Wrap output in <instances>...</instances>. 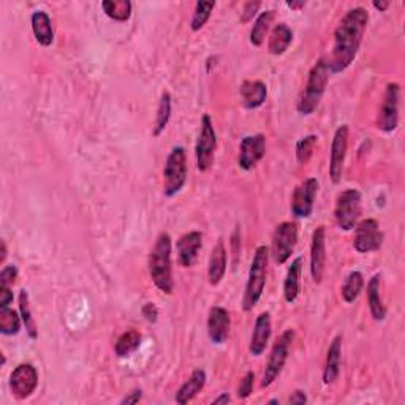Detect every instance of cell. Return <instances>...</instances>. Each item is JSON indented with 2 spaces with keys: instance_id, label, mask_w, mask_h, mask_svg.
Segmentation results:
<instances>
[{
  "instance_id": "6da1fadb",
  "label": "cell",
  "mask_w": 405,
  "mask_h": 405,
  "mask_svg": "<svg viewBox=\"0 0 405 405\" xmlns=\"http://www.w3.org/2000/svg\"><path fill=\"white\" fill-rule=\"evenodd\" d=\"M369 24V13L362 6H356L347 11L334 30V45L328 67L331 73H340L353 64L365 38Z\"/></svg>"
},
{
  "instance_id": "7a4b0ae2",
  "label": "cell",
  "mask_w": 405,
  "mask_h": 405,
  "mask_svg": "<svg viewBox=\"0 0 405 405\" xmlns=\"http://www.w3.org/2000/svg\"><path fill=\"white\" fill-rule=\"evenodd\" d=\"M173 243L168 233H160L149 253V274L154 285L165 294H173V263H171Z\"/></svg>"
},
{
  "instance_id": "3957f363",
  "label": "cell",
  "mask_w": 405,
  "mask_h": 405,
  "mask_svg": "<svg viewBox=\"0 0 405 405\" xmlns=\"http://www.w3.org/2000/svg\"><path fill=\"white\" fill-rule=\"evenodd\" d=\"M329 74H331V72H329L326 59H320L317 64L311 68L304 91L301 92L299 100L296 103V111L301 116H311L317 111L320 101L326 92Z\"/></svg>"
},
{
  "instance_id": "277c9868",
  "label": "cell",
  "mask_w": 405,
  "mask_h": 405,
  "mask_svg": "<svg viewBox=\"0 0 405 405\" xmlns=\"http://www.w3.org/2000/svg\"><path fill=\"white\" fill-rule=\"evenodd\" d=\"M270 255H271L270 249H267L266 245H258L255 253H253V260L250 265L249 277H247L245 292L243 298V307L245 312L253 311V307L258 304V301L263 296Z\"/></svg>"
},
{
  "instance_id": "5b68a950",
  "label": "cell",
  "mask_w": 405,
  "mask_h": 405,
  "mask_svg": "<svg viewBox=\"0 0 405 405\" xmlns=\"http://www.w3.org/2000/svg\"><path fill=\"white\" fill-rule=\"evenodd\" d=\"M187 181V152L182 146L171 149L163 167V195L176 196Z\"/></svg>"
},
{
  "instance_id": "8992f818",
  "label": "cell",
  "mask_w": 405,
  "mask_h": 405,
  "mask_svg": "<svg viewBox=\"0 0 405 405\" xmlns=\"http://www.w3.org/2000/svg\"><path fill=\"white\" fill-rule=\"evenodd\" d=\"M293 339H294L293 329H285V331L279 335V339L274 342L271 353L270 356H267V361L265 366V372H263V379H262L263 388L271 387L272 383L279 379V375L282 374L285 362L288 360V355H290Z\"/></svg>"
},
{
  "instance_id": "52a82bcc",
  "label": "cell",
  "mask_w": 405,
  "mask_h": 405,
  "mask_svg": "<svg viewBox=\"0 0 405 405\" xmlns=\"http://www.w3.org/2000/svg\"><path fill=\"white\" fill-rule=\"evenodd\" d=\"M361 194L356 189L340 192L334 206V218L340 230H353L361 217Z\"/></svg>"
},
{
  "instance_id": "ba28073f",
  "label": "cell",
  "mask_w": 405,
  "mask_h": 405,
  "mask_svg": "<svg viewBox=\"0 0 405 405\" xmlns=\"http://www.w3.org/2000/svg\"><path fill=\"white\" fill-rule=\"evenodd\" d=\"M216 149H217V135L214 126H212V119L209 114H203L200 135H198L195 146L196 165L201 173H206V171L212 167V163H214Z\"/></svg>"
},
{
  "instance_id": "9c48e42d",
  "label": "cell",
  "mask_w": 405,
  "mask_h": 405,
  "mask_svg": "<svg viewBox=\"0 0 405 405\" xmlns=\"http://www.w3.org/2000/svg\"><path fill=\"white\" fill-rule=\"evenodd\" d=\"M298 244V225L294 222H282L276 226L272 235V247L270 253L276 265H285Z\"/></svg>"
},
{
  "instance_id": "30bf717a",
  "label": "cell",
  "mask_w": 405,
  "mask_h": 405,
  "mask_svg": "<svg viewBox=\"0 0 405 405\" xmlns=\"http://www.w3.org/2000/svg\"><path fill=\"white\" fill-rule=\"evenodd\" d=\"M399 101H401V86L397 82H389L383 95V101L379 109L377 126L383 133L394 132L399 126Z\"/></svg>"
},
{
  "instance_id": "8fae6325",
  "label": "cell",
  "mask_w": 405,
  "mask_h": 405,
  "mask_svg": "<svg viewBox=\"0 0 405 405\" xmlns=\"http://www.w3.org/2000/svg\"><path fill=\"white\" fill-rule=\"evenodd\" d=\"M383 244V233L375 218H365L355 226L353 247L358 253L377 252Z\"/></svg>"
},
{
  "instance_id": "7c38bea8",
  "label": "cell",
  "mask_w": 405,
  "mask_h": 405,
  "mask_svg": "<svg viewBox=\"0 0 405 405\" xmlns=\"http://www.w3.org/2000/svg\"><path fill=\"white\" fill-rule=\"evenodd\" d=\"M38 387V370L30 362L19 365L10 375L11 394L18 401H24L30 397Z\"/></svg>"
},
{
  "instance_id": "4fadbf2b",
  "label": "cell",
  "mask_w": 405,
  "mask_h": 405,
  "mask_svg": "<svg viewBox=\"0 0 405 405\" xmlns=\"http://www.w3.org/2000/svg\"><path fill=\"white\" fill-rule=\"evenodd\" d=\"M318 194V181L307 177L294 189L292 195V214L296 218H309L314 212L315 198Z\"/></svg>"
},
{
  "instance_id": "5bb4252c",
  "label": "cell",
  "mask_w": 405,
  "mask_h": 405,
  "mask_svg": "<svg viewBox=\"0 0 405 405\" xmlns=\"http://www.w3.org/2000/svg\"><path fill=\"white\" fill-rule=\"evenodd\" d=\"M348 126H340L334 132L331 143V154H329V177L334 184H339L344 174V163L348 150Z\"/></svg>"
},
{
  "instance_id": "9a60e30c",
  "label": "cell",
  "mask_w": 405,
  "mask_h": 405,
  "mask_svg": "<svg viewBox=\"0 0 405 405\" xmlns=\"http://www.w3.org/2000/svg\"><path fill=\"white\" fill-rule=\"evenodd\" d=\"M266 154V138L265 135H250L243 138L239 144V154H238V165L239 168L244 171H250L257 167L260 160L263 159Z\"/></svg>"
},
{
  "instance_id": "2e32d148",
  "label": "cell",
  "mask_w": 405,
  "mask_h": 405,
  "mask_svg": "<svg viewBox=\"0 0 405 405\" xmlns=\"http://www.w3.org/2000/svg\"><path fill=\"white\" fill-rule=\"evenodd\" d=\"M326 266V228L323 225L317 226L312 233L311 244V276L314 284L320 285L323 280Z\"/></svg>"
},
{
  "instance_id": "e0dca14e",
  "label": "cell",
  "mask_w": 405,
  "mask_h": 405,
  "mask_svg": "<svg viewBox=\"0 0 405 405\" xmlns=\"http://www.w3.org/2000/svg\"><path fill=\"white\" fill-rule=\"evenodd\" d=\"M231 328L230 314L225 307L214 306L211 307L208 315V335L212 344L223 345L228 340Z\"/></svg>"
},
{
  "instance_id": "ac0fdd59",
  "label": "cell",
  "mask_w": 405,
  "mask_h": 405,
  "mask_svg": "<svg viewBox=\"0 0 405 405\" xmlns=\"http://www.w3.org/2000/svg\"><path fill=\"white\" fill-rule=\"evenodd\" d=\"M203 244V235L200 231H189L179 238L176 244L177 263L182 267L195 266Z\"/></svg>"
},
{
  "instance_id": "d6986e66",
  "label": "cell",
  "mask_w": 405,
  "mask_h": 405,
  "mask_svg": "<svg viewBox=\"0 0 405 405\" xmlns=\"http://www.w3.org/2000/svg\"><path fill=\"white\" fill-rule=\"evenodd\" d=\"M272 333V323H271V314L262 312L255 320V326H253L249 352L252 356H262L267 347V342L271 339Z\"/></svg>"
},
{
  "instance_id": "ffe728a7",
  "label": "cell",
  "mask_w": 405,
  "mask_h": 405,
  "mask_svg": "<svg viewBox=\"0 0 405 405\" xmlns=\"http://www.w3.org/2000/svg\"><path fill=\"white\" fill-rule=\"evenodd\" d=\"M239 95L245 109H257L266 101L267 87L262 81H244L239 86Z\"/></svg>"
},
{
  "instance_id": "44dd1931",
  "label": "cell",
  "mask_w": 405,
  "mask_h": 405,
  "mask_svg": "<svg viewBox=\"0 0 405 405\" xmlns=\"http://www.w3.org/2000/svg\"><path fill=\"white\" fill-rule=\"evenodd\" d=\"M340 360H342V335H335L331 344H329L326 353V362L323 369L325 385H333V383L339 379Z\"/></svg>"
},
{
  "instance_id": "7402d4cb",
  "label": "cell",
  "mask_w": 405,
  "mask_h": 405,
  "mask_svg": "<svg viewBox=\"0 0 405 405\" xmlns=\"http://www.w3.org/2000/svg\"><path fill=\"white\" fill-rule=\"evenodd\" d=\"M226 258H228V255H226L225 243L222 241V239H218V243L212 247L209 265H208V279L212 287H217L225 277Z\"/></svg>"
},
{
  "instance_id": "603a6c76",
  "label": "cell",
  "mask_w": 405,
  "mask_h": 405,
  "mask_svg": "<svg viewBox=\"0 0 405 405\" xmlns=\"http://www.w3.org/2000/svg\"><path fill=\"white\" fill-rule=\"evenodd\" d=\"M32 24V32L33 37H35L37 43L41 46H51L54 41V30H52V23L51 18L43 10L33 11V15L30 18Z\"/></svg>"
},
{
  "instance_id": "cb8c5ba5",
  "label": "cell",
  "mask_w": 405,
  "mask_h": 405,
  "mask_svg": "<svg viewBox=\"0 0 405 405\" xmlns=\"http://www.w3.org/2000/svg\"><path fill=\"white\" fill-rule=\"evenodd\" d=\"M380 282H382V276L380 274H375L367 284V304L370 315H372V318L375 321H383L387 318V306L383 304L380 294Z\"/></svg>"
},
{
  "instance_id": "d4e9b609",
  "label": "cell",
  "mask_w": 405,
  "mask_h": 405,
  "mask_svg": "<svg viewBox=\"0 0 405 405\" xmlns=\"http://www.w3.org/2000/svg\"><path fill=\"white\" fill-rule=\"evenodd\" d=\"M301 270H303V257L294 258L288 267L284 282V298L287 303H294L301 292Z\"/></svg>"
},
{
  "instance_id": "484cf974",
  "label": "cell",
  "mask_w": 405,
  "mask_h": 405,
  "mask_svg": "<svg viewBox=\"0 0 405 405\" xmlns=\"http://www.w3.org/2000/svg\"><path fill=\"white\" fill-rule=\"evenodd\" d=\"M293 41V30L285 23H279L274 26L271 30L270 41H267V51L272 56H282V54L290 48Z\"/></svg>"
},
{
  "instance_id": "4316f807",
  "label": "cell",
  "mask_w": 405,
  "mask_h": 405,
  "mask_svg": "<svg viewBox=\"0 0 405 405\" xmlns=\"http://www.w3.org/2000/svg\"><path fill=\"white\" fill-rule=\"evenodd\" d=\"M204 385H206V372L203 369L194 370L192 375L189 377V380L185 382L179 389H177L176 402L181 404V405L189 404L204 388Z\"/></svg>"
},
{
  "instance_id": "83f0119b",
  "label": "cell",
  "mask_w": 405,
  "mask_h": 405,
  "mask_svg": "<svg viewBox=\"0 0 405 405\" xmlns=\"http://www.w3.org/2000/svg\"><path fill=\"white\" fill-rule=\"evenodd\" d=\"M143 340V335L138 329H128V331L122 333L119 335V339L116 340L114 344V353L119 356V358H127L132 353H135L136 350L140 348Z\"/></svg>"
},
{
  "instance_id": "f1b7e54d",
  "label": "cell",
  "mask_w": 405,
  "mask_h": 405,
  "mask_svg": "<svg viewBox=\"0 0 405 405\" xmlns=\"http://www.w3.org/2000/svg\"><path fill=\"white\" fill-rule=\"evenodd\" d=\"M274 18H276V11L274 10H266L257 16L250 30V43L253 46H262L265 43V38L271 29Z\"/></svg>"
},
{
  "instance_id": "f546056e",
  "label": "cell",
  "mask_w": 405,
  "mask_h": 405,
  "mask_svg": "<svg viewBox=\"0 0 405 405\" xmlns=\"http://www.w3.org/2000/svg\"><path fill=\"white\" fill-rule=\"evenodd\" d=\"M362 288H365V276H362V272L352 271L347 276L345 282L342 284L340 288L342 299H344L347 304L355 303V301L360 298Z\"/></svg>"
},
{
  "instance_id": "4dcf8cb0",
  "label": "cell",
  "mask_w": 405,
  "mask_h": 405,
  "mask_svg": "<svg viewBox=\"0 0 405 405\" xmlns=\"http://www.w3.org/2000/svg\"><path fill=\"white\" fill-rule=\"evenodd\" d=\"M101 9L109 19L126 23L132 16V2L130 0H105L101 2Z\"/></svg>"
},
{
  "instance_id": "1f68e13d",
  "label": "cell",
  "mask_w": 405,
  "mask_h": 405,
  "mask_svg": "<svg viewBox=\"0 0 405 405\" xmlns=\"http://www.w3.org/2000/svg\"><path fill=\"white\" fill-rule=\"evenodd\" d=\"M171 94L168 91H165L160 97L159 101V108H157V116H155V123H154V130H152V135L154 136H160L165 128L168 127V122L171 118V106H173V103H171Z\"/></svg>"
},
{
  "instance_id": "d6a6232c",
  "label": "cell",
  "mask_w": 405,
  "mask_h": 405,
  "mask_svg": "<svg viewBox=\"0 0 405 405\" xmlns=\"http://www.w3.org/2000/svg\"><path fill=\"white\" fill-rule=\"evenodd\" d=\"M19 312H21V318H23V323L26 326V331L29 334V338L35 340L38 338V329H37V323L35 320L32 317V311H30V304H29V294H27L26 290L19 292Z\"/></svg>"
},
{
  "instance_id": "836d02e7",
  "label": "cell",
  "mask_w": 405,
  "mask_h": 405,
  "mask_svg": "<svg viewBox=\"0 0 405 405\" xmlns=\"http://www.w3.org/2000/svg\"><path fill=\"white\" fill-rule=\"evenodd\" d=\"M19 315L11 307H0V333L4 335H16L21 329Z\"/></svg>"
},
{
  "instance_id": "e575fe53",
  "label": "cell",
  "mask_w": 405,
  "mask_h": 405,
  "mask_svg": "<svg viewBox=\"0 0 405 405\" xmlns=\"http://www.w3.org/2000/svg\"><path fill=\"white\" fill-rule=\"evenodd\" d=\"M214 9H216V2H196L194 16H192L190 21V29L194 32L201 30L206 23L209 21L212 10Z\"/></svg>"
},
{
  "instance_id": "d590c367",
  "label": "cell",
  "mask_w": 405,
  "mask_h": 405,
  "mask_svg": "<svg viewBox=\"0 0 405 405\" xmlns=\"http://www.w3.org/2000/svg\"><path fill=\"white\" fill-rule=\"evenodd\" d=\"M318 136L317 135H306L296 143V160L299 165H306L312 159L314 150L317 148Z\"/></svg>"
},
{
  "instance_id": "8d00e7d4",
  "label": "cell",
  "mask_w": 405,
  "mask_h": 405,
  "mask_svg": "<svg viewBox=\"0 0 405 405\" xmlns=\"http://www.w3.org/2000/svg\"><path fill=\"white\" fill-rule=\"evenodd\" d=\"M18 279V267L15 265L4 266L0 272V288H13Z\"/></svg>"
},
{
  "instance_id": "74e56055",
  "label": "cell",
  "mask_w": 405,
  "mask_h": 405,
  "mask_svg": "<svg viewBox=\"0 0 405 405\" xmlns=\"http://www.w3.org/2000/svg\"><path fill=\"white\" fill-rule=\"evenodd\" d=\"M253 380H255V374H253L252 370H250V372H247L241 379V382H239V385H238V397L241 401L247 399V397L252 394Z\"/></svg>"
},
{
  "instance_id": "f35d334b",
  "label": "cell",
  "mask_w": 405,
  "mask_h": 405,
  "mask_svg": "<svg viewBox=\"0 0 405 405\" xmlns=\"http://www.w3.org/2000/svg\"><path fill=\"white\" fill-rule=\"evenodd\" d=\"M260 6H262V2H247L244 5V10L241 13V23H250L253 19V16L257 15V11L260 10Z\"/></svg>"
},
{
  "instance_id": "ab89813d",
  "label": "cell",
  "mask_w": 405,
  "mask_h": 405,
  "mask_svg": "<svg viewBox=\"0 0 405 405\" xmlns=\"http://www.w3.org/2000/svg\"><path fill=\"white\" fill-rule=\"evenodd\" d=\"M141 314L143 317L149 323H157V320H159V309L154 303H146L141 307Z\"/></svg>"
},
{
  "instance_id": "60d3db41",
  "label": "cell",
  "mask_w": 405,
  "mask_h": 405,
  "mask_svg": "<svg viewBox=\"0 0 405 405\" xmlns=\"http://www.w3.org/2000/svg\"><path fill=\"white\" fill-rule=\"evenodd\" d=\"M143 399V391L141 389H133L132 393H128L123 399L121 401L122 405H130V404H138Z\"/></svg>"
},
{
  "instance_id": "b9f144b4",
  "label": "cell",
  "mask_w": 405,
  "mask_h": 405,
  "mask_svg": "<svg viewBox=\"0 0 405 405\" xmlns=\"http://www.w3.org/2000/svg\"><path fill=\"white\" fill-rule=\"evenodd\" d=\"M13 303L11 288H0V307H10Z\"/></svg>"
},
{
  "instance_id": "7bdbcfd3",
  "label": "cell",
  "mask_w": 405,
  "mask_h": 405,
  "mask_svg": "<svg viewBox=\"0 0 405 405\" xmlns=\"http://www.w3.org/2000/svg\"><path fill=\"white\" fill-rule=\"evenodd\" d=\"M288 404H292V405H304L307 404V396L304 391H301V389H296L294 393L290 396V399H288Z\"/></svg>"
},
{
  "instance_id": "ee69618b",
  "label": "cell",
  "mask_w": 405,
  "mask_h": 405,
  "mask_svg": "<svg viewBox=\"0 0 405 405\" xmlns=\"http://www.w3.org/2000/svg\"><path fill=\"white\" fill-rule=\"evenodd\" d=\"M231 401V397L226 394V393H223V394H221L218 397H216L214 401H212V404L214 405H218V404H228Z\"/></svg>"
},
{
  "instance_id": "f6af8a7d",
  "label": "cell",
  "mask_w": 405,
  "mask_h": 405,
  "mask_svg": "<svg viewBox=\"0 0 405 405\" xmlns=\"http://www.w3.org/2000/svg\"><path fill=\"white\" fill-rule=\"evenodd\" d=\"M287 6H288V9H292V10H301V9H304V6H306V2H303V0H301V2H288Z\"/></svg>"
},
{
  "instance_id": "bcb514c9",
  "label": "cell",
  "mask_w": 405,
  "mask_h": 405,
  "mask_svg": "<svg viewBox=\"0 0 405 405\" xmlns=\"http://www.w3.org/2000/svg\"><path fill=\"white\" fill-rule=\"evenodd\" d=\"M374 9H377L379 11H387L389 9V2H374Z\"/></svg>"
},
{
  "instance_id": "7dc6e473",
  "label": "cell",
  "mask_w": 405,
  "mask_h": 405,
  "mask_svg": "<svg viewBox=\"0 0 405 405\" xmlns=\"http://www.w3.org/2000/svg\"><path fill=\"white\" fill-rule=\"evenodd\" d=\"M5 260H6V244L5 241H2V258H0V263H5Z\"/></svg>"
},
{
  "instance_id": "c3c4849f",
  "label": "cell",
  "mask_w": 405,
  "mask_h": 405,
  "mask_svg": "<svg viewBox=\"0 0 405 405\" xmlns=\"http://www.w3.org/2000/svg\"><path fill=\"white\" fill-rule=\"evenodd\" d=\"M267 404H279V401H277V399H272V401H270Z\"/></svg>"
}]
</instances>
